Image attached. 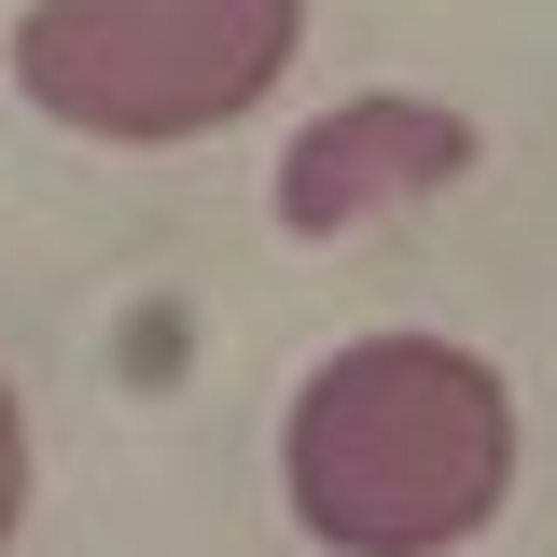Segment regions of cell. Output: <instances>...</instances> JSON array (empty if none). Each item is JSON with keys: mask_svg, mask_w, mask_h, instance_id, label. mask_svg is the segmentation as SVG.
Wrapping results in <instances>:
<instances>
[{"mask_svg": "<svg viewBox=\"0 0 557 557\" xmlns=\"http://www.w3.org/2000/svg\"><path fill=\"white\" fill-rule=\"evenodd\" d=\"M516 474V391L446 335H362L293 405V516L335 557H432Z\"/></svg>", "mask_w": 557, "mask_h": 557, "instance_id": "1", "label": "cell"}, {"mask_svg": "<svg viewBox=\"0 0 557 557\" xmlns=\"http://www.w3.org/2000/svg\"><path fill=\"white\" fill-rule=\"evenodd\" d=\"M307 0H42L14 84L84 139H209L293 70Z\"/></svg>", "mask_w": 557, "mask_h": 557, "instance_id": "2", "label": "cell"}, {"mask_svg": "<svg viewBox=\"0 0 557 557\" xmlns=\"http://www.w3.org/2000/svg\"><path fill=\"white\" fill-rule=\"evenodd\" d=\"M474 168V126L446 98H348L278 153V223L293 237H348L362 209H418Z\"/></svg>", "mask_w": 557, "mask_h": 557, "instance_id": "3", "label": "cell"}, {"mask_svg": "<svg viewBox=\"0 0 557 557\" xmlns=\"http://www.w3.org/2000/svg\"><path fill=\"white\" fill-rule=\"evenodd\" d=\"M14 502H28V432H14V391H0V544H14Z\"/></svg>", "mask_w": 557, "mask_h": 557, "instance_id": "4", "label": "cell"}]
</instances>
